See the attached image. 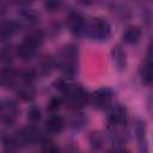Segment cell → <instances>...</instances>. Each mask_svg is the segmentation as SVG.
I'll return each mask as SVG.
<instances>
[{"mask_svg": "<svg viewBox=\"0 0 153 153\" xmlns=\"http://www.w3.org/2000/svg\"><path fill=\"white\" fill-rule=\"evenodd\" d=\"M110 153H130V152L124 148H116V149H112Z\"/></svg>", "mask_w": 153, "mask_h": 153, "instance_id": "cell-24", "label": "cell"}, {"mask_svg": "<svg viewBox=\"0 0 153 153\" xmlns=\"http://www.w3.org/2000/svg\"><path fill=\"white\" fill-rule=\"evenodd\" d=\"M63 93L66 96L67 104L73 109H81L86 106L91 97L88 92L79 85H69Z\"/></svg>", "mask_w": 153, "mask_h": 153, "instance_id": "cell-3", "label": "cell"}, {"mask_svg": "<svg viewBox=\"0 0 153 153\" xmlns=\"http://www.w3.org/2000/svg\"><path fill=\"white\" fill-rule=\"evenodd\" d=\"M17 94L23 100H31L35 96V90L31 82H24L20 80V86L17 88Z\"/></svg>", "mask_w": 153, "mask_h": 153, "instance_id": "cell-14", "label": "cell"}, {"mask_svg": "<svg viewBox=\"0 0 153 153\" xmlns=\"http://www.w3.org/2000/svg\"><path fill=\"white\" fill-rule=\"evenodd\" d=\"M148 111H149V114H151V116L153 117V94L149 97V99H148Z\"/></svg>", "mask_w": 153, "mask_h": 153, "instance_id": "cell-23", "label": "cell"}, {"mask_svg": "<svg viewBox=\"0 0 153 153\" xmlns=\"http://www.w3.org/2000/svg\"><path fill=\"white\" fill-rule=\"evenodd\" d=\"M65 126H66V121L60 115H54V116L49 117L48 121L45 122V128L51 134H59V133H61L62 129L65 128Z\"/></svg>", "mask_w": 153, "mask_h": 153, "instance_id": "cell-10", "label": "cell"}, {"mask_svg": "<svg viewBox=\"0 0 153 153\" xmlns=\"http://www.w3.org/2000/svg\"><path fill=\"white\" fill-rule=\"evenodd\" d=\"M110 33H111L110 24L104 18L97 17L86 22L85 35L88 36L90 38L96 41H105L110 36Z\"/></svg>", "mask_w": 153, "mask_h": 153, "instance_id": "cell-2", "label": "cell"}, {"mask_svg": "<svg viewBox=\"0 0 153 153\" xmlns=\"http://www.w3.org/2000/svg\"><path fill=\"white\" fill-rule=\"evenodd\" d=\"M18 29H19V24L16 20H10L4 23L1 25V38L2 39L10 38L18 31Z\"/></svg>", "mask_w": 153, "mask_h": 153, "instance_id": "cell-15", "label": "cell"}, {"mask_svg": "<svg viewBox=\"0 0 153 153\" xmlns=\"http://www.w3.org/2000/svg\"><path fill=\"white\" fill-rule=\"evenodd\" d=\"M41 42H42V36L38 32H33V33L26 36L24 38V41L17 47L18 57L24 61L30 60L35 55L36 49L41 44Z\"/></svg>", "mask_w": 153, "mask_h": 153, "instance_id": "cell-4", "label": "cell"}, {"mask_svg": "<svg viewBox=\"0 0 153 153\" xmlns=\"http://www.w3.org/2000/svg\"><path fill=\"white\" fill-rule=\"evenodd\" d=\"M18 106L12 99H2L0 104V117L4 124L11 126L18 116Z\"/></svg>", "mask_w": 153, "mask_h": 153, "instance_id": "cell-5", "label": "cell"}, {"mask_svg": "<svg viewBox=\"0 0 153 153\" xmlns=\"http://www.w3.org/2000/svg\"><path fill=\"white\" fill-rule=\"evenodd\" d=\"M84 123H85V118H84V116L81 114L75 115L71 121V126H72L73 129H80L84 126Z\"/></svg>", "mask_w": 153, "mask_h": 153, "instance_id": "cell-17", "label": "cell"}, {"mask_svg": "<svg viewBox=\"0 0 153 153\" xmlns=\"http://www.w3.org/2000/svg\"><path fill=\"white\" fill-rule=\"evenodd\" d=\"M69 26L72 32L75 36H81L85 35V27H86V22L79 13H72L69 16Z\"/></svg>", "mask_w": 153, "mask_h": 153, "instance_id": "cell-9", "label": "cell"}, {"mask_svg": "<svg viewBox=\"0 0 153 153\" xmlns=\"http://www.w3.org/2000/svg\"><path fill=\"white\" fill-rule=\"evenodd\" d=\"M88 139H90V143H91L93 149H99L102 147L103 140H102V136H100V134L98 131H92Z\"/></svg>", "mask_w": 153, "mask_h": 153, "instance_id": "cell-16", "label": "cell"}, {"mask_svg": "<svg viewBox=\"0 0 153 153\" xmlns=\"http://www.w3.org/2000/svg\"><path fill=\"white\" fill-rule=\"evenodd\" d=\"M111 57L114 61V65L116 66L117 71H123L127 66V59H126V53L123 51V49L121 47H114V49L111 50Z\"/></svg>", "mask_w": 153, "mask_h": 153, "instance_id": "cell-12", "label": "cell"}, {"mask_svg": "<svg viewBox=\"0 0 153 153\" xmlns=\"http://www.w3.org/2000/svg\"><path fill=\"white\" fill-rule=\"evenodd\" d=\"M142 35V30L137 25H130L128 26L123 32V41L128 44H135L140 41Z\"/></svg>", "mask_w": 153, "mask_h": 153, "instance_id": "cell-11", "label": "cell"}, {"mask_svg": "<svg viewBox=\"0 0 153 153\" xmlns=\"http://www.w3.org/2000/svg\"><path fill=\"white\" fill-rule=\"evenodd\" d=\"M140 78H141V81L146 85L153 84V62L152 61H146L140 67Z\"/></svg>", "mask_w": 153, "mask_h": 153, "instance_id": "cell-13", "label": "cell"}, {"mask_svg": "<svg viewBox=\"0 0 153 153\" xmlns=\"http://www.w3.org/2000/svg\"><path fill=\"white\" fill-rule=\"evenodd\" d=\"M78 47L74 44H66L57 53V66L66 75L75 74L78 69Z\"/></svg>", "mask_w": 153, "mask_h": 153, "instance_id": "cell-1", "label": "cell"}, {"mask_svg": "<svg viewBox=\"0 0 153 153\" xmlns=\"http://www.w3.org/2000/svg\"><path fill=\"white\" fill-rule=\"evenodd\" d=\"M128 118V111L126 106L121 104H116L110 108L108 114V122L109 124H126Z\"/></svg>", "mask_w": 153, "mask_h": 153, "instance_id": "cell-7", "label": "cell"}, {"mask_svg": "<svg viewBox=\"0 0 153 153\" xmlns=\"http://www.w3.org/2000/svg\"><path fill=\"white\" fill-rule=\"evenodd\" d=\"M147 61H152L153 62V39L151 41L148 49H147Z\"/></svg>", "mask_w": 153, "mask_h": 153, "instance_id": "cell-22", "label": "cell"}, {"mask_svg": "<svg viewBox=\"0 0 153 153\" xmlns=\"http://www.w3.org/2000/svg\"><path fill=\"white\" fill-rule=\"evenodd\" d=\"M111 100H112V92L108 87H103L94 91L90 97L91 104L98 110L109 108L111 104Z\"/></svg>", "mask_w": 153, "mask_h": 153, "instance_id": "cell-6", "label": "cell"}, {"mask_svg": "<svg viewBox=\"0 0 153 153\" xmlns=\"http://www.w3.org/2000/svg\"><path fill=\"white\" fill-rule=\"evenodd\" d=\"M27 118L31 121V122H37L39 121L41 118V110L36 106H32L29 111H27Z\"/></svg>", "mask_w": 153, "mask_h": 153, "instance_id": "cell-18", "label": "cell"}, {"mask_svg": "<svg viewBox=\"0 0 153 153\" xmlns=\"http://www.w3.org/2000/svg\"><path fill=\"white\" fill-rule=\"evenodd\" d=\"M60 105H61V99L57 98V97H55V98H51L50 99V102L48 104V108H49L50 111H55V110H57L60 108Z\"/></svg>", "mask_w": 153, "mask_h": 153, "instance_id": "cell-19", "label": "cell"}, {"mask_svg": "<svg viewBox=\"0 0 153 153\" xmlns=\"http://www.w3.org/2000/svg\"><path fill=\"white\" fill-rule=\"evenodd\" d=\"M44 6H45V8L48 10V11H56L60 6H61V2L60 1H48V2H45L44 4Z\"/></svg>", "mask_w": 153, "mask_h": 153, "instance_id": "cell-21", "label": "cell"}, {"mask_svg": "<svg viewBox=\"0 0 153 153\" xmlns=\"http://www.w3.org/2000/svg\"><path fill=\"white\" fill-rule=\"evenodd\" d=\"M42 153H60V151H59V148H57L55 145H53V143L48 142V143L44 146V148H43Z\"/></svg>", "mask_w": 153, "mask_h": 153, "instance_id": "cell-20", "label": "cell"}, {"mask_svg": "<svg viewBox=\"0 0 153 153\" xmlns=\"http://www.w3.org/2000/svg\"><path fill=\"white\" fill-rule=\"evenodd\" d=\"M134 131H135L136 140L139 142V153H149L147 140H146V127H145V123L141 120H137L135 122Z\"/></svg>", "mask_w": 153, "mask_h": 153, "instance_id": "cell-8", "label": "cell"}]
</instances>
